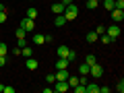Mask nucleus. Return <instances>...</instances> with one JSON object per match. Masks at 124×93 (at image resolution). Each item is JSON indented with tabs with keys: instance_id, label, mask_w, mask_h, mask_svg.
<instances>
[{
	"instance_id": "nucleus-17",
	"label": "nucleus",
	"mask_w": 124,
	"mask_h": 93,
	"mask_svg": "<svg viewBox=\"0 0 124 93\" xmlns=\"http://www.w3.org/2000/svg\"><path fill=\"white\" fill-rule=\"evenodd\" d=\"M21 56H23V58L33 56V50H31V48H27V46H23V48H21Z\"/></svg>"
},
{
	"instance_id": "nucleus-9",
	"label": "nucleus",
	"mask_w": 124,
	"mask_h": 93,
	"mask_svg": "<svg viewBox=\"0 0 124 93\" xmlns=\"http://www.w3.org/2000/svg\"><path fill=\"white\" fill-rule=\"evenodd\" d=\"M68 75H70V72H68V68H60V70L56 72V81H66Z\"/></svg>"
},
{
	"instance_id": "nucleus-35",
	"label": "nucleus",
	"mask_w": 124,
	"mask_h": 93,
	"mask_svg": "<svg viewBox=\"0 0 124 93\" xmlns=\"http://www.w3.org/2000/svg\"><path fill=\"white\" fill-rule=\"evenodd\" d=\"M2 91H4V85H2V83H0V93H2Z\"/></svg>"
},
{
	"instance_id": "nucleus-26",
	"label": "nucleus",
	"mask_w": 124,
	"mask_h": 93,
	"mask_svg": "<svg viewBox=\"0 0 124 93\" xmlns=\"http://www.w3.org/2000/svg\"><path fill=\"white\" fill-rule=\"evenodd\" d=\"M72 89H75L77 93H85V89H87V87H85V85H81V83H79V85H75V87H72Z\"/></svg>"
},
{
	"instance_id": "nucleus-3",
	"label": "nucleus",
	"mask_w": 124,
	"mask_h": 93,
	"mask_svg": "<svg viewBox=\"0 0 124 93\" xmlns=\"http://www.w3.org/2000/svg\"><path fill=\"white\" fill-rule=\"evenodd\" d=\"M106 33H108V35H110L112 37V39H118V37H120V25H116V23H114V25H110V27H106Z\"/></svg>"
},
{
	"instance_id": "nucleus-19",
	"label": "nucleus",
	"mask_w": 124,
	"mask_h": 93,
	"mask_svg": "<svg viewBox=\"0 0 124 93\" xmlns=\"http://www.w3.org/2000/svg\"><path fill=\"white\" fill-rule=\"evenodd\" d=\"M66 83H68V87H75V85H79V77H72V75H68Z\"/></svg>"
},
{
	"instance_id": "nucleus-8",
	"label": "nucleus",
	"mask_w": 124,
	"mask_h": 93,
	"mask_svg": "<svg viewBox=\"0 0 124 93\" xmlns=\"http://www.w3.org/2000/svg\"><path fill=\"white\" fill-rule=\"evenodd\" d=\"M64 8H66V6L62 4L60 0H58V2H54V4H52V13H54V15H62V13H64Z\"/></svg>"
},
{
	"instance_id": "nucleus-36",
	"label": "nucleus",
	"mask_w": 124,
	"mask_h": 93,
	"mask_svg": "<svg viewBox=\"0 0 124 93\" xmlns=\"http://www.w3.org/2000/svg\"><path fill=\"white\" fill-rule=\"evenodd\" d=\"M0 10H4V4H2V2H0Z\"/></svg>"
},
{
	"instance_id": "nucleus-11",
	"label": "nucleus",
	"mask_w": 124,
	"mask_h": 93,
	"mask_svg": "<svg viewBox=\"0 0 124 93\" xmlns=\"http://www.w3.org/2000/svg\"><path fill=\"white\" fill-rule=\"evenodd\" d=\"M54 25H56V27H64V25H66V19H64V15H56V19H54Z\"/></svg>"
},
{
	"instance_id": "nucleus-15",
	"label": "nucleus",
	"mask_w": 124,
	"mask_h": 93,
	"mask_svg": "<svg viewBox=\"0 0 124 93\" xmlns=\"http://www.w3.org/2000/svg\"><path fill=\"white\" fill-rule=\"evenodd\" d=\"M97 39H99V41H101V44H103V46H108V44H112V41H114V39H112V37H110V35H108V33H101V35H99V37H97Z\"/></svg>"
},
{
	"instance_id": "nucleus-13",
	"label": "nucleus",
	"mask_w": 124,
	"mask_h": 93,
	"mask_svg": "<svg viewBox=\"0 0 124 93\" xmlns=\"http://www.w3.org/2000/svg\"><path fill=\"white\" fill-rule=\"evenodd\" d=\"M33 44H35V46L46 44V35H41V33H35V35H33Z\"/></svg>"
},
{
	"instance_id": "nucleus-27",
	"label": "nucleus",
	"mask_w": 124,
	"mask_h": 93,
	"mask_svg": "<svg viewBox=\"0 0 124 93\" xmlns=\"http://www.w3.org/2000/svg\"><path fill=\"white\" fill-rule=\"evenodd\" d=\"M95 33H97V35H101V33H106V27H103V25H97V29H95Z\"/></svg>"
},
{
	"instance_id": "nucleus-2",
	"label": "nucleus",
	"mask_w": 124,
	"mask_h": 93,
	"mask_svg": "<svg viewBox=\"0 0 124 93\" xmlns=\"http://www.w3.org/2000/svg\"><path fill=\"white\" fill-rule=\"evenodd\" d=\"M62 15H64V19H66V21H72V19L79 17V6H77V4H68L66 8H64V13H62Z\"/></svg>"
},
{
	"instance_id": "nucleus-32",
	"label": "nucleus",
	"mask_w": 124,
	"mask_h": 93,
	"mask_svg": "<svg viewBox=\"0 0 124 93\" xmlns=\"http://www.w3.org/2000/svg\"><path fill=\"white\" fill-rule=\"evenodd\" d=\"M99 93H110V87H99Z\"/></svg>"
},
{
	"instance_id": "nucleus-24",
	"label": "nucleus",
	"mask_w": 124,
	"mask_h": 93,
	"mask_svg": "<svg viewBox=\"0 0 124 93\" xmlns=\"http://www.w3.org/2000/svg\"><path fill=\"white\" fill-rule=\"evenodd\" d=\"M6 54H8V48H6V44L0 41V56H6Z\"/></svg>"
},
{
	"instance_id": "nucleus-30",
	"label": "nucleus",
	"mask_w": 124,
	"mask_h": 93,
	"mask_svg": "<svg viewBox=\"0 0 124 93\" xmlns=\"http://www.w3.org/2000/svg\"><path fill=\"white\" fill-rule=\"evenodd\" d=\"M4 93H15V87H6L4 85Z\"/></svg>"
},
{
	"instance_id": "nucleus-14",
	"label": "nucleus",
	"mask_w": 124,
	"mask_h": 93,
	"mask_svg": "<svg viewBox=\"0 0 124 93\" xmlns=\"http://www.w3.org/2000/svg\"><path fill=\"white\" fill-rule=\"evenodd\" d=\"M27 68H29V70H35V68H37V60H35L33 56L27 58Z\"/></svg>"
},
{
	"instance_id": "nucleus-6",
	"label": "nucleus",
	"mask_w": 124,
	"mask_h": 93,
	"mask_svg": "<svg viewBox=\"0 0 124 93\" xmlns=\"http://www.w3.org/2000/svg\"><path fill=\"white\" fill-rule=\"evenodd\" d=\"M68 83L66 81H54V91H58V93H64V91H68Z\"/></svg>"
},
{
	"instance_id": "nucleus-33",
	"label": "nucleus",
	"mask_w": 124,
	"mask_h": 93,
	"mask_svg": "<svg viewBox=\"0 0 124 93\" xmlns=\"http://www.w3.org/2000/svg\"><path fill=\"white\" fill-rule=\"evenodd\" d=\"M6 64V56H0V66H4Z\"/></svg>"
},
{
	"instance_id": "nucleus-7",
	"label": "nucleus",
	"mask_w": 124,
	"mask_h": 93,
	"mask_svg": "<svg viewBox=\"0 0 124 93\" xmlns=\"http://www.w3.org/2000/svg\"><path fill=\"white\" fill-rule=\"evenodd\" d=\"M60 68H70L68 58H58V60H56V70H60Z\"/></svg>"
},
{
	"instance_id": "nucleus-5",
	"label": "nucleus",
	"mask_w": 124,
	"mask_h": 93,
	"mask_svg": "<svg viewBox=\"0 0 124 93\" xmlns=\"http://www.w3.org/2000/svg\"><path fill=\"white\" fill-rule=\"evenodd\" d=\"M21 27L27 31V33H29V31H33V29H35V21H33V19H29V17H25V19L21 21Z\"/></svg>"
},
{
	"instance_id": "nucleus-20",
	"label": "nucleus",
	"mask_w": 124,
	"mask_h": 93,
	"mask_svg": "<svg viewBox=\"0 0 124 93\" xmlns=\"http://www.w3.org/2000/svg\"><path fill=\"white\" fill-rule=\"evenodd\" d=\"M95 62H97V58L93 56V54H87V58H85V64H89V66H93Z\"/></svg>"
},
{
	"instance_id": "nucleus-10",
	"label": "nucleus",
	"mask_w": 124,
	"mask_h": 93,
	"mask_svg": "<svg viewBox=\"0 0 124 93\" xmlns=\"http://www.w3.org/2000/svg\"><path fill=\"white\" fill-rule=\"evenodd\" d=\"M112 19H114V21H124V10L112 8Z\"/></svg>"
},
{
	"instance_id": "nucleus-21",
	"label": "nucleus",
	"mask_w": 124,
	"mask_h": 93,
	"mask_svg": "<svg viewBox=\"0 0 124 93\" xmlns=\"http://www.w3.org/2000/svg\"><path fill=\"white\" fill-rule=\"evenodd\" d=\"M89 68H91V66H89V64H85V62H83V64H81V66H79V75H89Z\"/></svg>"
},
{
	"instance_id": "nucleus-16",
	"label": "nucleus",
	"mask_w": 124,
	"mask_h": 93,
	"mask_svg": "<svg viewBox=\"0 0 124 93\" xmlns=\"http://www.w3.org/2000/svg\"><path fill=\"white\" fill-rule=\"evenodd\" d=\"M27 17L33 19V21L37 19V8H35V6H29V8H27Z\"/></svg>"
},
{
	"instance_id": "nucleus-37",
	"label": "nucleus",
	"mask_w": 124,
	"mask_h": 93,
	"mask_svg": "<svg viewBox=\"0 0 124 93\" xmlns=\"http://www.w3.org/2000/svg\"><path fill=\"white\" fill-rule=\"evenodd\" d=\"M31 2H33V0H31Z\"/></svg>"
},
{
	"instance_id": "nucleus-22",
	"label": "nucleus",
	"mask_w": 124,
	"mask_h": 93,
	"mask_svg": "<svg viewBox=\"0 0 124 93\" xmlns=\"http://www.w3.org/2000/svg\"><path fill=\"white\" fill-rule=\"evenodd\" d=\"M99 6V0H87V8L93 10V8H97Z\"/></svg>"
},
{
	"instance_id": "nucleus-31",
	"label": "nucleus",
	"mask_w": 124,
	"mask_h": 93,
	"mask_svg": "<svg viewBox=\"0 0 124 93\" xmlns=\"http://www.w3.org/2000/svg\"><path fill=\"white\" fill-rule=\"evenodd\" d=\"M54 41V35H46V44H52Z\"/></svg>"
},
{
	"instance_id": "nucleus-28",
	"label": "nucleus",
	"mask_w": 124,
	"mask_h": 93,
	"mask_svg": "<svg viewBox=\"0 0 124 93\" xmlns=\"http://www.w3.org/2000/svg\"><path fill=\"white\" fill-rule=\"evenodd\" d=\"M6 21V10H0V23Z\"/></svg>"
},
{
	"instance_id": "nucleus-4",
	"label": "nucleus",
	"mask_w": 124,
	"mask_h": 93,
	"mask_svg": "<svg viewBox=\"0 0 124 93\" xmlns=\"http://www.w3.org/2000/svg\"><path fill=\"white\" fill-rule=\"evenodd\" d=\"M89 75H93V79H101V77H103V66L95 62V64L89 68Z\"/></svg>"
},
{
	"instance_id": "nucleus-29",
	"label": "nucleus",
	"mask_w": 124,
	"mask_h": 93,
	"mask_svg": "<svg viewBox=\"0 0 124 93\" xmlns=\"http://www.w3.org/2000/svg\"><path fill=\"white\" fill-rule=\"evenodd\" d=\"M46 81H48V83H54V81H56V75H48V77H46Z\"/></svg>"
},
{
	"instance_id": "nucleus-18",
	"label": "nucleus",
	"mask_w": 124,
	"mask_h": 93,
	"mask_svg": "<svg viewBox=\"0 0 124 93\" xmlns=\"http://www.w3.org/2000/svg\"><path fill=\"white\" fill-rule=\"evenodd\" d=\"M97 33H95V31H89V33H87V41H89V44H95V41H97Z\"/></svg>"
},
{
	"instance_id": "nucleus-25",
	"label": "nucleus",
	"mask_w": 124,
	"mask_h": 93,
	"mask_svg": "<svg viewBox=\"0 0 124 93\" xmlns=\"http://www.w3.org/2000/svg\"><path fill=\"white\" fill-rule=\"evenodd\" d=\"M116 91H118V93H124V81H122V79H120L118 85H116Z\"/></svg>"
},
{
	"instance_id": "nucleus-12",
	"label": "nucleus",
	"mask_w": 124,
	"mask_h": 93,
	"mask_svg": "<svg viewBox=\"0 0 124 93\" xmlns=\"http://www.w3.org/2000/svg\"><path fill=\"white\" fill-rule=\"evenodd\" d=\"M85 87H87L85 89L87 93H99V85L97 83H89V85H85Z\"/></svg>"
},
{
	"instance_id": "nucleus-1",
	"label": "nucleus",
	"mask_w": 124,
	"mask_h": 93,
	"mask_svg": "<svg viewBox=\"0 0 124 93\" xmlns=\"http://www.w3.org/2000/svg\"><path fill=\"white\" fill-rule=\"evenodd\" d=\"M56 56H58V58H68V62H72V60L77 58V52H72L68 46H58Z\"/></svg>"
},
{
	"instance_id": "nucleus-34",
	"label": "nucleus",
	"mask_w": 124,
	"mask_h": 93,
	"mask_svg": "<svg viewBox=\"0 0 124 93\" xmlns=\"http://www.w3.org/2000/svg\"><path fill=\"white\" fill-rule=\"evenodd\" d=\"M60 2H62V4H64V6H68V4H72V0H60Z\"/></svg>"
},
{
	"instance_id": "nucleus-23",
	"label": "nucleus",
	"mask_w": 124,
	"mask_h": 93,
	"mask_svg": "<svg viewBox=\"0 0 124 93\" xmlns=\"http://www.w3.org/2000/svg\"><path fill=\"white\" fill-rule=\"evenodd\" d=\"M103 8L112 10V8H114V0H103Z\"/></svg>"
}]
</instances>
